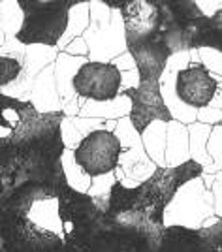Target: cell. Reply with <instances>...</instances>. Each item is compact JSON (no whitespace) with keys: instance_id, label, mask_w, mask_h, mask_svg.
Wrapping results in <instances>:
<instances>
[{"instance_id":"cell-40","label":"cell","mask_w":222,"mask_h":252,"mask_svg":"<svg viewBox=\"0 0 222 252\" xmlns=\"http://www.w3.org/2000/svg\"><path fill=\"white\" fill-rule=\"evenodd\" d=\"M117 126V121H104V130H107V132H113Z\"/></svg>"},{"instance_id":"cell-8","label":"cell","mask_w":222,"mask_h":252,"mask_svg":"<svg viewBox=\"0 0 222 252\" xmlns=\"http://www.w3.org/2000/svg\"><path fill=\"white\" fill-rule=\"evenodd\" d=\"M119 94L127 96L130 100L128 121L132 123L138 134H141L155 121H162L166 125L171 121V115L162 102V96H160L159 81H139L136 89L121 91Z\"/></svg>"},{"instance_id":"cell-10","label":"cell","mask_w":222,"mask_h":252,"mask_svg":"<svg viewBox=\"0 0 222 252\" xmlns=\"http://www.w3.org/2000/svg\"><path fill=\"white\" fill-rule=\"evenodd\" d=\"M89 47V61L91 63L109 64L115 57L127 53L125 42V25L121 11H111L109 21L98 27H87L81 36Z\"/></svg>"},{"instance_id":"cell-21","label":"cell","mask_w":222,"mask_h":252,"mask_svg":"<svg viewBox=\"0 0 222 252\" xmlns=\"http://www.w3.org/2000/svg\"><path fill=\"white\" fill-rule=\"evenodd\" d=\"M89 27V0H75V4L68 10V25H66V31H64L63 38L57 43V49L59 53L63 51L68 43L75 40V38H81L83 32Z\"/></svg>"},{"instance_id":"cell-5","label":"cell","mask_w":222,"mask_h":252,"mask_svg":"<svg viewBox=\"0 0 222 252\" xmlns=\"http://www.w3.org/2000/svg\"><path fill=\"white\" fill-rule=\"evenodd\" d=\"M123 147L119 145L113 132L96 130L93 134L85 136L81 143L74 149V160L87 175L96 177L111 173L119 164V157Z\"/></svg>"},{"instance_id":"cell-1","label":"cell","mask_w":222,"mask_h":252,"mask_svg":"<svg viewBox=\"0 0 222 252\" xmlns=\"http://www.w3.org/2000/svg\"><path fill=\"white\" fill-rule=\"evenodd\" d=\"M63 113H38L31 104L19 113V123L11 130L10 143L23 183L36 185L57 198L66 187L61 158L64 153L61 137Z\"/></svg>"},{"instance_id":"cell-37","label":"cell","mask_w":222,"mask_h":252,"mask_svg":"<svg viewBox=\"0 0 222 252\" xmlns=\"http://www.w3.org/2000/svg\"><path fill=\"white\" fill-rule=\"evenodd\" d=\"M109 64H111L113 68H117L121 74H123V72H132V70H136V63H134L132 55H130L128 51L123 53V55H119V57H115Z\"/></svg>"},{"instance_id":"cell-31","label":"cell","mask_w":222,"mask_h":252,"mask_svg":"<svg viewBox=\"0 0 222 252\" xmlns=\"http://www.w3.org/2000/svg\"><path fill=\"white\" fill-rule=\"evenodd\" d=\"M70 123L74 125V128L81 134V136H89L96 130H104V121L100 119H87V117H68Z\"/></svg>"},{"instance_id":"cell-7","label":"cell","mask_w":222,"mask_h":252,"mask_svg":"<svg viewBox=\"0 0 222 252\" xmlns=\"http://www.w3.org/2000/svg\"><path fill=\"white\" fill-rule=\"evenodd\" d=\"M77 98L91 102H109L121 93V72L111 64L85 63L74 75Z\"/></svg>"},{"instance_id":"cell-12","label":"cell","mask_w":222,"mask_h":252,"mask_svg":"<svg viewBox=\"0 0 222 252\" xmlns=\"http://www.w3.org/2000/svg\"><path fill=\"white\" fill-rule=\"evenodd\" d=\"M222 87V81H217L201 64H189L185 70L175 75V94L185 105L192 109H201L211 102L217 89Z\"/></svg>"},{"instance_id":"cell-2","label":"cell","mask_w":222,"mask_h":252,"mask_svg":"<svg viewBox=\"0 0 222 252\" xmlns=\"http://www.w3.org/2000/svg\"><path fill=\"white\" fill-rule=\"evenodd\" d=\"M201 166L196 162H185L177 168H157L151 177L138 189L127 190L119 183L113 185L107 198V217H117L123 213H136L149 222L164 228V209L173 198L181 185L200 177Z\"/></svg>"},{"instance_id":"cell-32","label":"cell","mask_w":222,"mask_h":252,"mask_svg":"<svg viewBox=\"0 0 222 252\" xmlns=\"http://www.w3.org/2000/svg\"><path fill=\"white\" fill-rule=\"evenodd\" d=\"M25 47H27V45L19 43L15 38H6L4 43L0 45V57H10V59H15V61H19V63L23 64Z\"/></svg>"},{"instance_id":"cell-35","label":"cell","mask_w":222,"mask_h":252,"mask_svg":"<svg viewBox=\"0 0 222 252\" xmlns=\"http://www.w3.org/2000/svg\"><path fill=\"white\" fill-rule=\"evenodd\" d=\"M61 53H66V55H70V57H85V59H87V57H89V47H87V43H85L83 38H75V40H72Z\"/></svg>"},{"instance_id":"cell-9","label":"cell","mask_w":222,"mask_h":252,"mask_svg":"<svg viewBox=\"0 0 222 252\" xmlns=\"http://www.w3.org/2000/svg\"><path fill=\"white\" fill-rule=\"evenodd\" d=\"M157 252H222V222L201 230L181 226L164 228Z\"/></svg>"},{"instance_id":"cell-41","label":"cell","mask_w":222,"mask_h":252,"mask_svg":"<svg viewBox=\"0 0 222 252\" xmlns=\"http://www.w3.org/2000/svg\"><path fill=\"white\" fill-rule=\"evenodd\" d=\"M4 40H6V36H4V32L0 31V45H2V43H4Z\"/></svg>"},{"instance_id":"cell-3","label":"cell","mask_w":222,"mask_h":252,"mask_svg":"<svg viewBox=\"0 0 222 252\" xmlns=\"http://www.w3.org/2000/svg\"><path fill=\"white\" fill-rule=\"evenodd\" d=\"M23 23L15 40L23 45L57 47L68 25V10L75 0H17Z\"/></svg>"},{"instance_id":"cell-6","label":"cell","mask_w":222,"mask_h":252,"mask_svg":"<svg viewBox=\"0 0 222 252\" xmlns=\"http://www.w3.org/2000/svg\"><path fill=\"white\" fill-rule=\"evenodd\" d=\"M0 237L4 241L0 252H74L63 237L36 228L27 217L0 230Z\"/></svg>"},{"instance_id":"cell-20","label":"cell","mask_w":222,"mask_h":252,"mask_svg":"<svg viewBox=\"0 0 222 252\" xmlns=\"http://www.w3.org/2000/svg\"><path fill=\"white\" fill-rule=\"evenodd\" d=\"M59 55L57 47H47V45H27L25 47V59H23V70L21 74L34 81V77L42 72L43 68L51 66Z\"/></svg>"},{"instance_id":"cell-25","label":"cell","mask_w":222,"mask_h":252,"mask_svg":"<svg viewBox=\"0 0 222 252\" xmlns=\"http://www.w3.org/2000/svg\"><path fill=\"white\" fill-rule=\"evenodd\" d=\"M27 104L29 102H19V100L0 94V128L11 132L19 123V113L25 109Z\"/></svg>"},{"instance_id":"cell-17","label":"cell","mask_w":222,"mask_h":252,"mask_svg":"<svg viewBox=\"0 0 222 252\" xmlns=\"http://www.w3.org/2000/svg\"><path fill=\"white\" fill-rule=\"evenodd\" d=\"M189 132L187 126L169 121L166 125V153H164V162L166 168H177L189 162Z\"/></svg>"},{"instance_id":"cell-27","label":"cell","mask_w":222,"mask_h":252,"mask_svg":"<svg viewBox=\"0 0 222 252\" xmlns=\"http://www.w3.org/2000/svg\"><path fill=\"white\" fill-rule=\"evenodd\" d=\"M200 64L217 79L222 81V51L217 49H196Z\"/></svg>"},{"instance_id":"cell-18","label":"cell","mask_w":222,"mask_h":252,"mask_svg":"<svg viewBox=\"0 0 222 252\" xmlns=\"http://www.w3.org/2000/svg\"><path fill=\"white\" fill-rule=\"evenodd\" d=\"M27 219L36 228L63 237V222L59 219V203H57V198H45V200L34 201L31 205V209H29Z\"/></svg>"},{"instance_id":"cell-28","label":"cell","mask_w":222,"mask_h":252,"mask_svg":"<svg viewBox=\"0 0 222 252\" xmlns=\"http://www.w3.org/2000/svg\"><path fill=\"white\" fill-rule=\"evenodd\" d=\"M205 151H207V157L211 158L213 164L219 169H222V125L211 126Z\"/></svg>"},{"instance_id":"cell-11","label":"cell","mask_w":222,"mask_h":252,"mask_svg":"<svg viewBox=\"0 0 222 252\" xmlns=\"http://www.w3.org/2000/svg\"><path fill=\"white\" fill-rule=\"evenodd\" d=\"M125 42H127V51L132 55L136 63L139 81H159L171 55L164 40L155 32L149 36L125 34Z\"/></svg>"},{"instance_id":"cell-4","label":"cell","mask_w":222,"mask_h":252,"mask_svg":"<svg viewBox=\"0 0 222 252\" xmlns=\"http://www.w3.org/2000/svg\"><path fill=\"white\" fill-rule=\"evenodd\" d=\"M215 217L211 192L203 187L200 177L181 185L164 209V228L181 226L189 230H200L203 220Z\"/></svg>"},{"instance_id":"cell-16","label":"cell","mask_w":222,"mask_h":252,"mask_svg":"<svg viewBox=\"0 0 222 252\" xmlns=\"http://www.w3.org/2000/svg\"><path fill=\"white\" fill-rule=\"evenodd\" d=\"M77 104H79V117H87V119L119 121L130 113V100L123 94H119L109 102H91V100L77 98Z\"/></svg>"},{"instance_id":"cell-39","label":"cell","mask_w":222,"mask_h":252,"mask_svg":"<svg viewBox=\"0 0 222 252\" xmlns=\"http://www.w3.org/2000/svg\"><path fill=\"white\" fill-rule=\"evenodd\" d=\"M102 2H104L111 11H121L130 0H102Z\"/></svg>"},{"instance_id":"cell-36","label":"cell","mask_w":222,"mask_h":252,"mask_svg":"<svg viewBox=\"0 0 222 252\" xmlns=\"http://www.w3.org/2000/svg\"><path fill=\"white\" fill-rule=\"evenodd\" d=\"M196 8L200 10V13L203 17H213L219 11H222V2L221 0H198Z\"/></svg>"},{"instance_id":"cell-34","label":"cell","mask_w":222,"mask_h":252,"mask_svg":"<svg viewBox=\"0 0 222 252\" xmlns=\"http://www.w3.org/2000/svg\"><path fill=\"white\" fill-rule=\"evenodd\" d=\"M211 198H213V211H215V217H221L222 219V171L217 173V177L213 181L211 189Z\"/></svg>"},{"instance_id":"cell-33","label":"cell","mask_w":222,"mask_h":252,"mask_svg":"<svg viewBox=\"0 0 222 252\" xmlns=\"http://www.w3.org/2000/svg\"><path fill=\"white\" fill-rule=\"evenodd\" d=\"M196 123L207 126L222 125V109H215L211 105H205L196 111Z\"/></svg>"},{"instance_id":"cell-22","label":"cell","mask_w":222,"mask_h":252,"mask_svg":"<svg viewBox=\"0 0 222 252\" xmlns=\"http://www.w3.org/2000/svg\"><path fill=\"white\" fill-rule=\"evenodd\" d=\"M187 132H189V158H190L192 162L200 164L201 168L211 166V158L207 157V151H205L211 126L192 123V125L187 126Z\"/></svg>"},{"instance_id":"cell-23","label":"cell","mask_w":222,"mask_h":252,"mask_svg":"<svg viewBox=\"0 0 222 252\" xmlns=\"http://www.w3.org/2000/svg\"><path fill=\"white\" fill-rule=\"evenodd\" d=\"M61 166H63V175L66 181V187H70L75 192L87 194V190L91 187V175H87L83 169L75 164L74 151L64 149L63 158H61Z\"/></svg>"},{"instance_id":"cell-26","label":"cell","mask_w":222,"mask_h":252,"mask_svg":"<svg viewBox=\"0 0 222 252\" xmlns=\"http://www.w3.org/2000/svg\"><path fill=\"white\" fill-rule=\"evenodd\" d=\"M113 136L117 137V141H119V145L123 147V151L141 147V136L136 132V128L132 126V123L128 121V117H123V119L117 121Z\"/></svg>"},{"instance_id":"cell-15","label":"cell","mask_w":222,"mask_h":252,"mask_svg":"<svg viewBox=\"0 0 222 252\" xmlns=\"http://www.w3.org/2000/svg\"><path fill=\"white\" fill-rule=\"evenodd\" d=\"M29 104L38 113H57V111H61V98H59L57 85H55L53 64L43 68L42 72L34 77Z\"/></svg>"},{"instance_id":"cell-13","label":"cell","mask_w":222,"mask_h":252,"mask_svg":"<svg viewBox=\"0 0 222 252\" xmlns=\"http://www.w3.org/2000/svg\"><path fill=\"white\" fill-rule=\"evenodd\" d=\"M57 203H59V219L63 222V235L75 226H83V224L96 220L102 215L96 209L91 196L75 192L70 187H64L59 192Z\"/></svg>"},{"instance_id":"cell-29","label":"cell","mask_w":222,"mask_h":252,"mask_svg":"<svg viewBox=\"0 0 222 252\" xmlns=\"http://www.w3.org/2000/svg\"><path fill=\"white\" fill-rule=\"evenodd\" d=\"M23 64L10 57H0V89L11 85L21 75Z\"/></svg>"},{"instance_id":"cell-30","label":"cell","mask_w":222,"mask_h":252,"mask_svg":"<svg viewBox=\"0 0 222 252\" xmlns=\"http://www.w3.org/2000/svg\"><path fill=\"white\" fill-rule=\"evenodd\" d=\"M61 137H63L64 149H68V151H74L83 139V136L75 130L68 117H63V121H61Z\"/></svg>"},{"instance_id":"cell-38","label":"cell","mask_w":222,"mask_h":252,"mask_svg":"<svg viewBox=\"0 0 222 252\" xmlns=\"http://www.w3.org/2000/svg\"><path fill=\"white\" fill-rule=\"evenodd\" d=\"M138 85H139V75L136 70H132V72H123V74H121V91L136 89Z\"/></svg>"},{"instance_id":"cell-19","label":"cell","mask_w":222,"mask_h":252,"mask_svg":"<svg viewBox=\"0 0 222 252\" xmlns=\"http://www.w3.org/2000/svg\"><path fill=\"white\" fill-rule=\"evenodd\" d=\"M139 136H141V147H143L149 160L157 168H166V162H164V153H166V123L155 121Z\"/></svg>"},{"instance_id":"cell-24","label":"cell","mask_w":222,"mask_h":252,"mask_svg":"<svg viewBox=\"0 0 222 252\" xmlns=\"http://www.w3.org/2000/svg\"><path fill=\"white\" fill-rule=\"evenodd\" d=\"M23 23V11L17 0H0V31L6 38H15Z\"/></svg>"},{"instance_id":"cell-14","label":"cell","mask_w":222,"mask_h":252,"mask_svg":"<svg viewBox=\"0 0 222 252\" xmlns=\"http://www.w3.org/2000/svg\"><path fill=\"white\" fill-rule=\"evenodd\" d=\"M127 36H149L157 32L159 15L155 0H130L121 10Z\"/></svg>"}]
</instances>
